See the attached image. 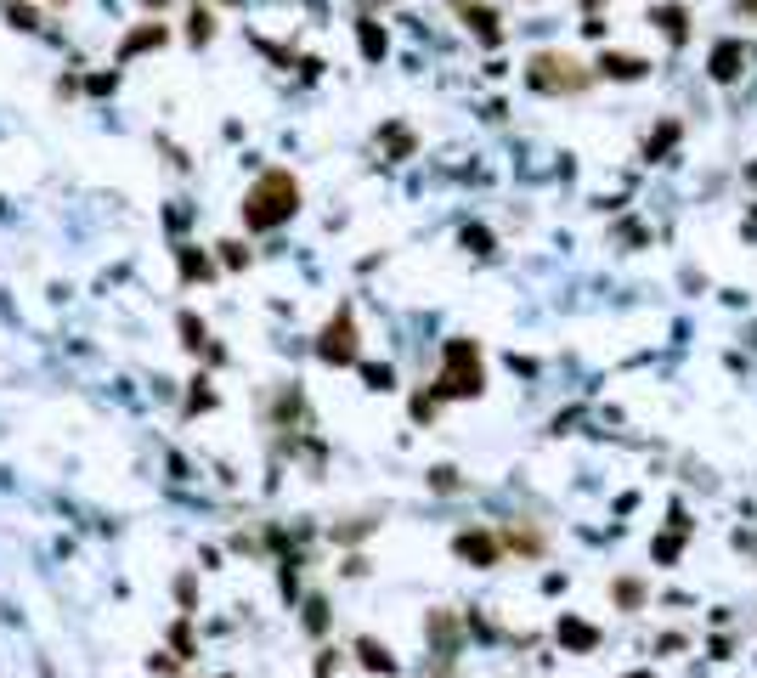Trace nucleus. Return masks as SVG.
I'll return each mask as SVG.
<instances>
[{
    "mask_svg": "<svg viewBox=\"0 0 757 678\" xmlns=\"http://www.w3.org/2000/svg\"><path fill=\"white\" fill-rule=\"evenodd\" d=\"M295 209H300V181L288 176V170H266V176L249 187V198H243V226H249V233H272V226H283Z\"/></svg>",
    "mask_w": 757,
    "mask_h": 678,
    "instance_id": "nucleus-1",
    "label": "nucleus"
},
{
    "mask_svg": "<svg viewBox=\"0 0 757 678\" xmlns=\"http://www.w3.org/2000/svg\"><path fill=\"white\" fill-rule=\"evenodd\" d=\"M481 384H486L481 351H475L469 339H453V345H446V367H441V384H436V390H441V396H481Z\"/></svg>",
    "mask_w": 757,
    "mask_h": 678,
    "instance_id": "nucleus-2",
    "label": "nucleus"
},
{
    "mask_svg": "<svg viewBox=\"0 0 757 678\" xmlns=\"http://www.w3.org/2000/svg\"><path fill=\"white\" fill-rule=\"evenodd\" d=\"M317 357H322V362H334V367L357 362V317H351V305H339L334 322L317 334Z\"/></svg>",
    "mask_w": 757,
    "mask_h": 678,
    "instance_id": "nucleus-3",
    "label": "nucleus"
},
{
    "mask_svg": "<svg viewBox=\"0 0 757 678\" xmlns=\"http://www.w3.org/2000/svg\"><path fill=\"white\" fill-rule=\"evenodd\" d=\"M532 85H543V91H582L588 85V74H582V63H571V57H554V51H543V57H532Z\"/></svg>",
    "mask_w": 757,
    "mask_h": 678,
    "instance_id": "nucleus-4",
    "label": "nucleus"
},
{
    "mask_svg": "<svg viewBox=\"0 0 757 678\" xmlns=\"http://www.w3.org/2000/svg\"><path fill=\"white\" fill-rule=\"evenodd\" d=\"M453 548H458L469 565H481V572H486V565H498V537H492V532H463Z\"/></svg>",
    "mask_w": 757,
    "mask_h": 678,
    "instance_id": "nucleus-5",
    "label": "nucleus"
},
{
    "mask_svg": "<svg viewBox=\"0 0 757 678\" xmlns=\"http://www.w3.org/2000/svg\"><path fill=\"white\" fill-rule=\"evenodd\" d=\"M357 661H362L367 673H396V656L384 650L379 639H357Z\"/></svg>",
    "mask_w": 757,
    "mask_h": 678,
    "instance_id": "nucleus-6",
    "label": "nucleus"
},
{
    "mask_svg": "<svg viewBox=\"0 0 757 678\" xmlns=\"http://www.w3.org/2000/svg\"><path fill=\"white\" fill-rule=\"evenodd\" d=\"M147 45H164V28H130V35L119 40V57H136V51H147Z\"/></svg>",
    "mask_w": 757,
    "mask_h": 678,
    "instance_id": "nucleus-7",
    "label": "nucleus"
},
{
    "mask_svg": "<svg viewBox=\"0 0 757 678\" xmlns=\"http://www.w3.org/2000/svg\"><path fill=\"white\" fill-rule=\"evenodd\" d=\"M560 639L571 644V650H594V644H599V634H594V627H588V622H571V616L560 622Z\"/></svg>",
    "mask_w": 757,
    "mask_h": 678,
    "instance_id": "nucleus-8",
    "label": "nucleus"
},
{
    "mask_svg": "<svg viewBox=\"0 0 757 678\" xmlns=\"http://www.w3.org/2000/svg\"><path fill=\"white\" fill-rule=\"evenodd\" d=\"M430 634H436V644H441L446 656L458 650V622H453V616H441V611H436V616H430Z\"/></svg>",
    "mask_w": 757,
    "mask_h": 678,
    "instance_id": "nucleus-9",
    "label": "nucleus"
},
{
    "mask_svg": "<svg viewBox=\"0 0 757 678\" xmlns=\"http://www.w3.org/2000/svg\"><path fill=\"white\" fill-rule=\"evenodd\" d=\"M735 63H740V45H735V40L713 51V74H718V80H735Z\"/></svg>",
    "mask_w": 757,
    "mask_h": 678,
    "instance_id": "nucleus-10",
    "label": "nucleus"
},
{
    "mask_svg": "<svg viewBox=\"0 0 757 678\" xmlns=\"http://www.w3.org/2000/svg\"><path fill=\"white\" fill-rule=\"evenodd\" d=\"M463 18H469V28L475 35H486V40H498V18H492L486 6H463Z\"/></svg>",
    "mask_w": 757,
    "mask_h": 678,
    "instance_id": "nucleus-11",
    "label": "nucleus"
},
{
    "mask_svg": "<svg viewBox=\"0 0 757 678\" xmlns=\"http://www.w3.org/2000/svg\"><path fill=\"white\" fill-rule=\"evenodd\" d=\"M599 68H605V74H616V80H633V74H644V63H639V57H599Z\"/></svg>",
    "mask_w": 757,
    "mask_h": 678,
    "instance_id": "nucleus-12",
    "label": "nucleus"
},
{
    "mask_svg": "<svg viewBox=\"0 0 757 678\" xmlns=\"http://www.w3.org/2000/svg\"><path fill=\"white\" fill-rule=\"evenodd\" d=\"M616 605H622V611H639V605H644V582L622 577V582H616Z\"/></svg>",
    "mask_w": 757,
    "mask_h": 678,
    "instance_id": "nucleus-13",
    "label": "nucleus"
},
{
    "mask_svg": "<svg viewBox=\"0 0 757 678\" xmlns=\"http://www.w3.org/2000/svg\"><path fill=\"white\" fill-rule=\"evenodd\" d=\"M322 627H328V605L311 599V605H305V634H322Z\"/></svg>",
    "mask_w": 757,
    "mask_h": 678,
    "instance_id": "nucleus-14",
    "label": "nucleus"
},
{
    "mask_svg": "<svg viewBox=\"0 0 757 678\" xmlns=\"http://www.w3.org/2000/svg\"><path fill=\"white\" fill-rule=\"evenodd\" d=\"M170 644H176V650H181V661L193 656V634H187V627H170Z\"/></svg>",
    "mask_w": 757,
    "mask_h": 678,
    "instance_id": "nucleus-15",
    "label": "nucleus"
},
{
    "mask_svg": "<svg viewBox=\"0 0 757 678\" xmlns=\"http://www.w3.org/2000/svg\"><path fill=\"white\" fill-rule=\"evenodd\" d=\"M193 40H198V45L209 40V12H193Z\"/></svg>",
    "mask_w": 757,
    "mask_h": 678,
    "instance_id": "nucleus-16",
    "label": "nucleus"
},
{
    "mask_svg": "<svg viewBox=\"0 0 757 678\" xmlns=\"http://www.w3.org/2000/svg\"><path fill=\"white\" fill-rule=\"evenodd\" d=\"M142 6H164V0H142Z\"/></svg>",
    "mask_w": 757,
    "mask_h": 678,
    "instance_id": "nucleus-17",
    "label": "nucleus"
},
{
    "mask_svg": "<svg viewBox=\"0 0 757 678\" xmlns=\"http://www.w3.org/2000/svg\"><path fill=\"white\" fill-rule=\"evenodd\" d=\"M627 678H651V673H627Z\"/></svg>",
    "mask_w": 757,
    "mask_h": 678,
    "instance_id": "nucleus-18",
    "label": "nucleus"
},
{
    "mask_svg": "<svg viewBox=\"0 0 757 678\" xmlns=\"http://www.w3.org/2000/svg\"><path fill=\"white\" fill-rule=\"evenodd\" d=\"M57 6H63V0H57Z\"/></svg>",
    "mask_w": 757,
    "mask_h": 678,
    "instance_id": "nucleus-19",
    "label": "nucleus"
}]
</instances>
